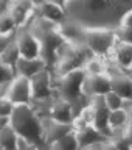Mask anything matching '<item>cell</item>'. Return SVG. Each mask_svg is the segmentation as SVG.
<instances>
[{"mask_svg":"<svg viewBox=\"0 0 132 150\" xmlns=\"http://www.w3.org/2000/svg\"><path fill=\"white\" fill-rule=\"evenodd\" d=\"M112 91L110 84V75L103 74V75H87L84 78L82 84V94L84 97L92 100L95 97H104Z\"/></svg>","mask_w":132,"mask_h":150,"instance_id":"7","label":"cell"},{"mask_svg":"<svg viewBox=\"0 0 132 150\" xmlns=\"http://www.w3.org/2000/svg\"><path fill=\"white\" fill-rule=\"evenodd\" d=\"M11 127L22 139L37 145L44 142L42 117H39V112L33 105H17L11 116Z\"/></svg>","mask_w":132,"mask_h":150,"instance_id":"2","label":"cell"},{"mask_svg":"<svg viewBox=\"0 0 132 150\" xmlns=\"http://www.w3.org/2000/svg\"><path fill=\"white\" fill-rule=\"evenodd\" d=\"M107 5H109V2H100V0H96V2H87L86 3V6H89L92 9V11H100V9H103V8H106Z\"/></svg>","mask_w":132,"mask_h":150,"instance_id":"32","label":"cell"},{"mask_svg":"<svg viewBox=\"0 0 132 150\" xmlns=\"http://www.w3.org/2000/svg\"><path fill=\"white\" fill-rule=\"evenodd\" d=\"M17 150H39V145H37V144H33V142H30V141L20 138V141H19V149H17Z\"/></svg>","mask_w":132,"mask_h":150,"instance_id":"30","label":"cell"},{"mask_svg":"<svg viewBox=\"0 0 132 150\" xmlns=\"http://www.w3.org/2000/svg\"><path fill=\"white\" fill-rule=\"evenodd\" d=\"M84 78H86L84 69H78L65 75H59L54 78V92L58 94L59 98H64L75 106V103H78L81 98H86L82 94Z\"/></svg>","mask_w":132,"mask_h":150,"instance_id":"4","label":"cell"},{"mask_svg":"<svg viewBox=\"0 0 132 150\" xmlns=\"http://www.w3.org/2000/svg\"><path fill=\"white\" fill-rule=\"evenodd\" d=\"M42 125H44V144L51 147L54 142L62 139L64 136L72 133L75 130L73 124H64V122L53 120L50 117H42Z\"/></svg>","mask_w":132,"mask_h":150,"instance_id":"10","label":"cell"},{"mask_svg":"<svg viewBox=\"0 0 132 150\" xmlns=\"http://www.w3.org/2000/svg\"><path fill=\"white\" fill-rule=\"evenodd\" d=\"M131 150H132V149H131Z\"/></svg>","mask_w":132,"mask_h":150,"instance_id":"33","label":"cell"},{"mask_svg":"<svg viewBox=\"0 0 132 150\" xmlns=\"http://www.w3.org/2000/svg\"><path fill=\"white\" fill-rule=\"evenodd\" d=\"M121 28H132V9H129L128 13H124V16L120 21Z\"/></svg>","mask_w":132,"mask_h":150,"instance_id":"31","label":"cell"},{"mask_svg":"<svg viewBox=\"0 0 132 150\" xmlns=\"http://www.w3.org/2000/svg\"><path fill=\"white\" fill-rule=\"evenodd\" d=\"M112 91L123 98L124 102H132V77L126 74V70L120 69L118 66L109 67Z\"/></svg>","mask_w":132,"mask_h":150,"instance_id":"9","label":"cell"},{"mask_svg":"<svg viewBox=\"0 0 132 150\" xmlns=\"http://www.w3.org/2000/svg\"><path fill=\"white\" fill-rule=\"evenodd\" d=\"M14 110H16V105L8 97L0 98V117H11Z\"/></svg>","mask_w":132,"mask_h":150,"instance_id":"28","label":"cell"},{"mask_svg":"<svg viewBox=\"0 0 132 150\" xmlns=\"http://www.w3.org/2000/svg\"><path fill=\"white\" fill-rule=\"evenodd\" d=\"M48 69V64L45 63L44 58H34V59H27V58H20V61L16 66L17 75L25 77L28 80H31L34 75H37L42 70Z\"/></svg>","mask_w":132,"mask_h":150,"instance_id":"17","label":"cell"},{"mask_svg":"<svg viewBox=\"0 0 132 150\" xmlns=\"http://www.w3.org/2000/svg\"><path fill=\"white\" fill-rule=\"evenodd\" d=\"M31 96H33V103H45V105H50L51 102L54 100V80L51 77V72L48 69L42 70L37 75H34L31 80Z\"/></svg>","mask_w":132,"mask_h":150,"instance_id":"6","label":"cell"},{"mask_svg":"<svg viewBox=\"0 0 132 150\" xmlns=\"http://www.w3.org/2000/svg\"><path fill=\"white\" fill-rule=\"evenodd\" d=\"M73 127H75V131L78 134V139H79V145H81V150L90 147L93 144H98L101 141H106L107 138L103 133H100L93 125H87L79 119L76 116L73 120Z\"/></svg>","mask_w":132,"mask_h":150,"instance_id":"12","label":"cell"},{"mask_svg":"<svg viewBox=\"0 0 132 150\" xmlns=\"http://www.w3.org/2000/svg\"><path fill=\"white\" fill-rule=\"evenodd\" d=\"M50 150H81V145H79V139L76 131H72L67 136H64L62 139H59L58 142H54L50 147Z\"/></svg>","mask_w":132,"mask_h":150,"instance_id":"23","label":"cell"},{"mask_svg":"<svg viewBox=\"0 0 132 150\" xmlns=\"http://www.w3.org/2000/svg\"><path fill=\"white\" fill-rule=\"evenodd\" d=\"M33 35L37 38V41L41 42V49H42V58L45 59L47 64H53L56 63V56H58V50L62 47L67 39L62 35L59 23L50 22L47 19L42 17H34L31 22V25L28 27Z\"/></svg>","mask_w":132,"mask_h":150,"instance_id":"1","label":"cell"},{"mask_svg":"<svg viewBox=\"0 0 132 150\" xmlns=\"http://www.w3.org/2000/svg\"><path fill=\"white\" fill-rule=\"evenodd\" d=\"M17 78V70L16 67L2 64V74H0V84H11Z\"/></svg>","mask_w":132,"mask_h":150,"instance_id":"27","label":"cell"},{"mask_svg":"<svg viewBox=\"0 0 132 150\" xmlns=\"http://www.w3.org/2000/svg\"><path fill=\"white\" fill-rule=\"evenodd\" d=\"M84 70H86L87 75H103V74H109V66L100 56H93L86 63Z\"/></svg>","mask_w":132,"mask_h":150,"instance_id":"24","label":"cell"},{"mask_svg":"<svg viewBox=\"0 0 132 150\" xmlns=\"http://www.w3.org/2000/svg\"><path fill=\"white\" fill-rule=\"evenodd\" d=\"M53 120L58 122H64V124H73L75 120V112H73V105L64 98L56 97L53 102L48 105V110H47V116Z\"/></svg>","mask_w":132,"mask_h":150,"instance_id":"13","label":"cell"},{"mask_svg":"<svg viewBox=\"0 0 132 150\" xmlns=\"http://www.w3.org/2000/svg\"><path fill=\"white\" fill-rule=\"evenodd\" d=\"M84 44L95 56H107L112 53L114 47L118 42L117 31L107 30V28H84Z\"/></svg>","mask_w":132,"mask_h":150,"instance_id":"5","label":"cell"},{"mask_svg":"<svg viewBox=\"0 0 132 150\" xmlns=\"http://www.w3.org/2000/svg\"><path fill=\"white\" fill-rule=\"evenodd\" d=\"M104 102H106V105L110 111L121 110V108H124V103H126L123 98H121L118 94H115L114 91H110L107 96H104Z\"/></svg>","mask_w":132,"mask_h":150,"instance_id":"25","label":"cell"},{"mask_svg":"<svg viewBox=\"0 0 132 150\" xmlns=\"http://www.w3.org/2000/svg\"><path fill=\"white\" fill-rule=\"evenodd\" d=\"M117 38L120 42H126V44H132V28H118L117 30Z\"/></svg>","mask_w":132,"mask_h":150,"instance_id":"29","label":"cell"},{"mask_svg":"<svg viewBox=\"0 0 132 150\" xmlns=\"http://www.w3.org/2000/svg\"><path fill=\"white\" fill-rule=\"evenodd\" d=\"M36 16L61 25L62 21H64V17H65V11H64V8H62L61 3H56V2H37L36 3Z\"/></svg>","mask_w":132,"mask_h":150,"instance_id":"15","label":"cell"},{"mask_svg":"<svg viewBox=\"0 0 132 150\" xmlns=\"http://www.w3.org/2000/svg\"><path fill=\"white\" fill-rule=\"evenodd\" d=\"M112 58L115 61V66H118L123 70L132 69V44L126 42H117V45L112 50Z\"/></svg>","mask_w":132,"mask_h":150,"instance_id":"18","label":"cell"},{"mask_svg":"<svg viewBox=\"0 0 132 150\" xmlns=\"http://www.w3.org/2000/svg\"><path fill=\"white\" fill-rule=\"evenodd\" d=\"M19 25L9 11L0 13V36H16Z\"/></svg>","mask_w":132,"mask_h":150,"instance_id":"22","label":"cell"},{"mask_svg":"<svg viewBox=\"0 0 132 150\" xmlns=\"http://www.w3.org/2000/svg\"><path fill=\"white\" fill-rule=\"evenodd\" d=\"M9 13L17 22L19 28H23V23L28 22L31 14H36V2H23V0H14L9 2Z\"/></svg>","mask_w":132,"mask_h":150,"instance_id":"16","label":"cell"},{"mask_svg":"<svg viewBox=\"0 0 132 150\" xmlns=\"http://www.w3.org/2000/svg\"><path fill=\"white\" fill-rule=\"evenodd\" d=\"M16 42L19 45L22 58H27V59L42 58L41 42L37 41V38L28 28H19V31L16 35Z\"/></svg>","mask_w":132,"mask_h":150,"instance_id":"8","label":"cell"},{"mask_svg":"<svg viewBox=\"0 0 132 150\" xmlns=\"http://www.w3.org/2000/svg\"><path fill=\"white\" fill-rule=\"evenodd\" d=\"M20 136L16 133V130L11 125L0 127V145L2 150H17Z\"/></svg>","mask_w":132,"mask_h":150,"instance_id":"19","label":"cell"},{"mask_svg":"<svg viewBox=\"0 0 132 150\" xmlns=\"http://www.w3.org/2000/svg\"><path fill=\"white\" fill-rule=\"evenodd\" d=\"M90 103H92L93 110H95V124H93V127L109 139V136H110V128H109L110 110L106 105L104 97H95L90 100Z\"/></svg>","mask_w":132,"mask_h":150,"instance_id":"14","label":"cell"},{"mask_svg":"<svg viewBox=\"0 0 132 150\" xmlns=\"http://www.w3.org/2000/svg\"><path fill=\"white\" fill-rule=\"evenodd\" d=\"M129 120H131V112L126 108H121V110H117V111H110V116H109L110 133L112 131H117V130L126 128L129 125Z\"/></svg>","mask_w":132,"mask_h":150,"instance_id":"21","label":"cell"},{"mask_svg":"<svg viewBox=\"0 0 132 150\" xmlns=\"http://www.w3.org/2000/svg\"><path fill=\"white\" fill-rule=\"evenodd\" d=\"M20 58H22V55H20V50H19L16 39L11 41L0 52V64H6V66H11V67H16L17 63L20 61Z\"/></svg>","mask_w":132,"mask_h":150,"instance_id":"20","label":"cell"},{"mask_svg":"<svg viewBox=\"0 0 132 150\" xmlns=\"http://www.w3.org/2000/svg\"><path fill=\"white\" fill-rule=\"evenodd\" d=\"M76 116L84 122V124H87V125H93V124H95V110H93V106H92L90 102L86 103V106H82Z\"/></svg>","mask_w":132,"mask_h":150,"instance_id":"26","label":"cell"},{"mask_svg":"<svg viewBox=\"0 0 132 150\" xmlns=\"http://www.w3.org/2000/svg\"><path fill=\"white\" fill-rule=\"evenodd\" d=\"M90 49L86 44H78V42L67 41L65 44L58 50V56H56L54 63V72L56 77L59 75H65L68 72L78 69H84V66L90 58H93Z\"/></svg>","mask_w":132,"mask_h":150,"instance_id":"3","label":"cell"},{"mask_svg":"<svg viewBox=\"0 0 132 150\" xmlns=\"http://www.w3.org/2000/svg\"><path fill=\"white\" fill-rule=\"evenodd\" d=\"M14 105H31L33 96H31V83L30 80L25 77L17 75V78L9 84V89L6 92V96Z\"/></svg>","mask_w":132,"mask_h":150,"instance_id":"11","label":"cell"}]
</instances>
